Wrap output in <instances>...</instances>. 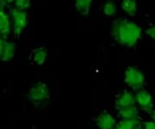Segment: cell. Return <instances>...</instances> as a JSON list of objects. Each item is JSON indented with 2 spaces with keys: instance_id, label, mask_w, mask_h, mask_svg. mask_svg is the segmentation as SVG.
<instances>
[{
  "instance_id": "cell-1",
  "label": "cell",
  "mask_w": 155,
  "mask_h": 129,
  "mask_svg": "<svg viewBox=\"0 0 155 129\" xmlns=\"http://www.w3.org/2000/svg\"><path fill=\"white\" fill-rule=\"evenodd\" d=\"M111 34L120 44L133 47L141 36V29L135 23L126 19H118L112 24Z\"/></svg>"
},
{
  "instance_id": "cell-2",
  "label": "cell",
  "mask_w": 155,
  "mask_h": 129,
  "mask_svg": "<svg viewBox=\"0 0 155 129\" xmlns=\"http://www.w3.org/2000/svg\"><path fill=\"white\" fill-rule=\"evenodd\" d=\"M50 92L48 87L43 82H38L31 88L28 92V99L36 106L46 103L49 100Z\"/></svg>"
},
{
  "instance_id": "cell-3",
  "label": "cell",
  "mask_w": 155,
  "mask_h": 129,
  "mask_svg": "<svg viewBox=\"0 0 155 129\" xmlns=\"http://www.w3.org/2000/svg\"><path fill=\"white\" fill-rule=\"evenodd\" d=\"M125 82L133 89H140L145 82L144 75L136 68L128 67L125 71Z\"/></svg>"
},
{
  "instance_id": "cell-4",
  "label": "cell",
  "mask_w": 155,
  "mask_h": 129,
  "mask_svg": "<svg viewBox=\"0 0 155 129\" xmlns=\"http://www.w3.org/2000/svg\"><path fill=\"white\" fill-rule=\"evenodd\" d=\"M11 14L14 22V33L16 36L19 37L27 26V13L18 9H12Z\"/></svg>"
},
{
  "instance_id": "cell-5",
  "label": "cell",
  "mask_w": 155,
  "mask_h": 129,
  "mask_svg": "<svg viewBox=\"0 0 155 129\" xmlns=\"http://www.w3.org/2000/svg\"><path fill=\"white\" fill-rule=\"evenodd\" d=\"M135 101L146 112L151 113L153 111V99L148 92H147L145 90L139 91L135 96Z\"/></svg>"
},
{
  "instance_id": "cell-6",
  "label": "cell",
  "mask_w": 155,
  "mask_h": 129,
  "mask_svg": "<svg viewBox=\"0 0 155 129\" xmlns=\"http://www.w3.org/2000/svg\"><path fill=\"white\" fill-rule=\"evenodd\" d=\"M135 103V97L127 91H124L119 95L116 101V107L118 110L134 106Z\"/></svg>"
},
{
  "instance_id": "cell-7",
  "label": "cell",
  "mask_w": 155,
  "mask_h": 129,
  "mask_svg": "<svg viewBox=\"0 0 155 129\" xmlns=\"http://www.w3.org/2000/svg\"><path fill=\"white\" fill-rule=\"evenodd\" d=\"M97 125L100 129H114L116 120L110 113L104 112L97 119Z\"/></svg>"
},
{
  "instance_id": "cell-8",
  "label": "cell",
  "mask_w": 155,
  "mask_h": 129,
  "mask_svg": "<svg viewBox=\"0 0 155 129\" xmlns=\"http://www.w3.org/2000/svg\"><path fill=\"white\" fill-rule=\"evenodd\" d=\"M11 32V23L9 16L4 11L2 7H0V37L6 38Z\"/></svg>"
},
{
  "instance_id": "cell-9",
  "label": "cell",
  "mask_w": 155,
  "mask_h": 129,
  "mask_svg": "<svg viewBox=\"0 0 155 129\" xmlns=\"http://www.w3.org/2000/svg\"><path fill=\"white\" fill-rule=\"evenodd\" d=\"M15 50H16V45L11 42H4V48L2 54L0 56V59L4 62L11 61L15 55Z\"/></svg>"
},
{
  "instance_id": "cell-10",
  "label": "cell",
  "mask_w": 155,
  "mask_h": 129,
  "mask_svg": "<svg viewBox=\"0 0 155 129\" xmlns=\"http://www.w3.org/2000/svg\"><path fill=\"white\" fill-rule=\"evenodd\" d=\"M92 1L93 0H75V8L81 15L87 16L90 13Z\"/></svg>"
},
{
  "instance_id": "cell-11",
  "label": "cell",
  "mask_w": 155,
  "mask_h": 129,
  "mask_svg": "<svg viewBox=\"0 0 155 129\" xmlns=\"http://www.w3.org/2000/svg\"><path fill=\"white\" fill-rule=\"evenodd\" d=\"M119 114L122 116L124 120H128V119H136L138 116V109L134 105L131 107L122 108L118 110Z\"/></svg>"
},
{
  "instance_id": "cell-12",
  "label": "cell",
  "mask_w": 155,
  "mask_h": 129,
  "mask_svg": "<svg viewBox=\"0 0 155 129\" xmlns=\"http://www.w3.org/2000/svg\"><path fill=\"white\" fill-rule=\"evenodd\" d=\"M122 8L123 11H125L127 14L134 16L137 11V2L136 0H123Z\"/></svg>"
},
{
  "instance_id": "cell-13",
  "label": "cell",
  "mask_w": 155,
  "mask_h": 129,
  "mask_svg": "<svg viewBox=\"0 0 155 129\" xmlns=\"http://www.w3.org/2000/svg\"><path fill=\"white\" fill-rule=\"evenodd\" d=\"M139 120L136 119H128L122 120L118 125H116L115 129H138Z\"/></svg>"
},
{
  "instance_id": "cell-14",
  "label": "cell",
  "mask_w": 155,
  "mask_h": 129,
  "mask_svg": "<svg viewBox=\"0 0 155 129\" xmlns=\"http://www.w3.org/2000/svg\"><path fill=\"white\" fill-rule=\"evenodd\" d=\"M47 55H48V52H47V50L45 48H39L34 52V61L39 65H41L46 61Z\"/></svg>"
},
{
  "instance_id": "cell-15",
  "label": "cell",
  "mask_w": 155,
  "mask_h": 129,
  "mask_svg": "<svg viewBox=\"0 0 155 129\" xmlns=\"http://www.w3.org/2000/svg\"><path fill=\"white\" fill-rule=\"evenodd\" d=\"M116 6L115 3L111 0L107 1L104 5V13L106 16H113L116 14Z\"/></svg>"
},
{
  "instance_id": "cell-16",
  "label": "cell",
  "mask_w": 155,
  "mask_h": 129,
  "mask_svg": "<svg viewBox=\"0 0 155 129\" xmlns=\"http://www.w3.org/2000/svg\"><path fill=\"white\" fill-rule=\"evenodd\" d=\"M15 3L17 9L21 11H24L30 6V0H15Z\"/></svg>"
},
{
  "instance_id": "cell-17",
  "label": "cell",
  "mask_w": 155,
  "mask_h": 129,
  "mask_svg": "<svg viewBox=\"0 0 155 129\" xmlns=\"http://www.w3.org/2000/svg\"><path fill=\"white\" fill-rule=\"evenodd\" d=\"M145 129H155V120L154 121H147L144 123Z\"/></svg>"
},
{
  "instance_id": "cell-18",
  "label": "cell",
  "mask_w": 155,
  "mask_h": 129,
  "mask_svg": "<svg viewBox=\"0 0 155 129\" xmlns=\"http://www.w3.org/2000/svg\"><path fill=\"white\" fill-rule=\"evenodd\" d=\"M147 34L153 39H155V26H153L148 30H147Z\"/></svg>"
},
{
  "instance_id": "cell-19",
  "label": "cell",
  "mask_w": 155,
  "mask_h": 129,
  "mask_svg": "<svg viewBox=\"0 0 155 129\" xmlns=\"http://www.w3.org/2000/svg\"><path fill=\"white\" fill-rule=\"evenodd\" d=\"M4 40L2 38H0V56L2 54V51H3V48H4Z\"/></svg>"
},
{
  "instance_id": "cell-20",
  "label": "cell",
  "mask_w": 155,
  "mask_h": 129,
  "mask_svg": "<svg viewBox=\"0 0 155 129\" xmlns=\"http://www.w3.org/2000/svg\"><path fill=\"white\" fill-rule=\"evenodd\" d=\"M1 2H3V3H7V4H9V3H11V2H13L14 0H0Z\"/></svg>"
},
{
  "instance_id": "cell-21",
  "label": "cell",
  "mask_w": 155,
  "mask_h": 129,
  "mask_svg": "<svg viewBox=\"0 0 155 129\" xmlns=\"http://www.w3.org/2000/svg\"><path fill=\"white\" fill-rule=\"evenodd\" d=\"M153 119H154V120H155V112L153 113Z\"/></svg>"
}]
</instances>
